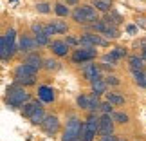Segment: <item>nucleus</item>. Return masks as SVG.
Returning a JSON list of instances; mask_svg holds the SVG:
<instances>
[{"label": "nucleus", "mask_w": 146, "mask_h": 141, "mask_svg": "<svg viewBox=\"0 0 146 141\" xmlns=\"http://www.w3.org/2000/svg\"><path fill=\"white\" fill-rule=\"evenodd\" d=\"M43 67H45V69L47 71H56V69H58V61H56V60H52V58H49V60H45V63H43Z\"/></svg>", "instance_id": "2f4dec72"}, {"label": "nucleus", "mask_w": 146, "mask_h": 141, "mask_svg": "<svg viewBox=\"0 0 146 141\" xmlns=\"http://www.w3.org/2000/svg\"><path fill=\"white\" fill-rule=\"evenodd\" d=\"M114 120H112L110 114H103L99 118V134L101 138L103 136H110V134H114Z\"/></svg>", "instance_id": "6e6552de"}, {"label": "nucleus", "mask_w": 146, "mask_h": 141, "mask_svg": "<svg viewBox=\"0 0 146 141\" xmlns=\"http://www.w3.org/2000/svg\"><path fill=\"white\" fill-rule=\"evenodd\" d=\"M90 83H92V92L96 96L105 94V91H106V80H103V76L98 78V80H94V82H90Z\"/></svg>", "instance_id": "a211bd4d"}, {"label": "nucleus", "mask_w": 146, "mask_h": 141, "mask_svg": "<svg viewBox=\"0 0 146 141\" xmlns=\"http://www.w3.org/2000/svg\"><path fill=\"white\" fill-rule=\"evenodd\" d=\"M106 101H110L114 107H119V105L125 103V98L117 92H106Z\"/></svg>", "instance_id": "aec40b11"}, {"label": "nucleus", "mask_w": 146, "mask_h": 141, "mask_svg": "<svg viewBox=\"0 0 146 141\" xmlns=\"http://www.w3.org/2000/svg\"><path fill=\"white\" fill-rule=\"evenodd\" d=\"M81 72H83V76H85L88 82H94V80H98V78H101L99 65L92 63V61H88V63H83V67H81Z\"/></svg>", "instance_id": "1a4fd4ad"}, {"label": "nucleus", "mask_w": 146, "mask_h": 141, "mask_svg": "<svg viewBox=\"0 0 146 141\" xmlns=\"http://www.w3.org/2000/svg\"><path fill=\"white\" fill-rule=\"evenodd\" d=\"M49 47H50V51H52L56 56H67L69 51H70V47L67 45V42H63V40H54Z\"/></svg>", "instance_id": "ddd939ff"}, {"label": "nucleus", "mask_w": 146, "mask_h": 141, "mask_svg": "<svg viewBox=\"0 0 146 141\" xmlns=\"http://www.w3.org/2000/svg\"><path fill=\"white\" fill-rule=\"evenodd\" d=\"M45 118H47V114L43 112V107H40L35 114H33L31 118H29V121L33 123V125H43V121H45Z\"/></svg>", "instance_id": "6ab92c4d"}, {"label": "nucleus", "mask_w": 146, "mask_h": 141, "mask_svg": "<svg viewBox=\"0 0 146 141\" xmlns=\"http://www.w3.org/2000/svg\"><path fill=\"white\" fill-rule=\"evenodd\" d=\"M130 69L132 72H143L144 71V58L141 56H130Z\"/></svg>", "instance_id": "f3484780"}, {"label": "nucleus", "mask_w": 146, "mask_h": 141, "mask_svg": "<svg viewBox=\"0 0 146 141\" xmlns=\"http://www.w3.org/2000/svg\"><path fill=\"white\" fill-rule=\"evenodd\" d=\"M45 33H47V35H49V36H52V35H56V31H54V27H52V25H50V24H47V25H45Z\"/></svg>", "instance_id": "ea45409f"}, {"label": "nucleus", "mask_w": 146, "mask_h": 141, "mask_svg": "<svg viewBox=\"0 0 146 141\" xmlns=\"http://www.w3.org/2000/svg\"><path fill=\"white\" fill-rule=\"evenodd\" d=\"M24 63H27V65H31V67H35V69L38 71V69H42V67H43V63H45V60H43V58H42L40 54L33 53V54H27V56H25Z\"/></svg>", "instance_id": "4468645a"}, {"label": "nucleus", "mask_w": 146, "mask_h": 141, "mask_svg": "<svg viewBox=\"0 0 146 141\" xmlns=\"http://www.w3.org/2000/svg\"><path fill=\"white\" fill-rule=\"evenodd\" d=\"M103 61H105V65H115L117 63V58L112 53H106L105 56H103Z\"/></svg>", "instance_id": "7c9ffc66"}, {"label": "nucleus", "mask_w": 146, "mask_h": 141, "mask_svg": "<svg viewBox=\"0 0 146 141\" xmlns=\"http://www.w3.org/2000/svg\"><path fill=\"white\" fill-rule=\"evenodd\" d=\"M78 105H80L83 110H90V96H88V94L78 96Z\"/></svg>", "instance_id": "4be33fe9"}, {"label": "nucleus", "mask_w": 146, "mask_h": 141, "mask_svg": "<svg viewBox=\"0 0 146 141\" xmlns=\"http://www.w3.org/2000/svg\"><path fill=\"white\" fill-rule=\"evenodd\" d=\"M126 31L130 33V35H135V33H137V27H135V25H128V27H126Z\"/></svg>", "instance_id": "a19ab883"}, {"label": "nucleus", "mask_w": 146, "mask_h": 141, "mask_svg": "<svg viewBox=\"0 0 146 141\" xmlns=\"http://www.w3.org/2000/svg\"><path fill=\"white\" fill-rule=\"evenodd\" d=\"M40 107H42L40 101H29V103H25L24 107H22V116H24V118H31L38 109H40Z\"/></svg>", "instance_id": "2eb2a0df"}, {"label": "nucleus", "mask_w": 146, "mask_h": 141, "mask_svg": "<svg viewBox=\"0 0 146 141\" xmlns=\"http://www.w3.org/2000/svg\"><path fill=\"white\" fill-rule=\"evenodd\" d=\"M36 47H38V43H36L35 38H31V36H22L20 42H18L20 53H25V54H33Z\"/></svg>", "instance_id": "9d476101"}, {"label": "nucleus", "mask_w": 146, "mask_h": 141, "mask_svg": "<svg viewBox=\"0 0 146 141\" xmlns=\"http://www.w3.org/2000/svg\"><path fill=\"white\" fill-rule=\"evenodd\" d=\"M112 54H114L117 60H121V58H125V56H126V49H123V47H115L114 51H112Z\"/></svg>", "instance_id": "72a5a7b5"}, {"label": "nucleus", "mask_w": 146, "mask_h": 141, "mask_svg": "<svg viewBox=\"0 0 146 141\" xmlns=\"http://www.w3.org/2000/svg\"><path fill=\"white\" fill-rule=\"evenodd\" d=\"M31 101V96L29 92H25L24 89H18V87H11L7 89V96H5V103L13 109H18V107H24L25 103Z\"/></svg>", "instance_id": "7ed1b4c3"}, {"label": "nucleus", "mask_w": 146, "mask_h": 141, "mask_svg": "<svg viewBox=\"0 0 146 141\" xmlns=\"http://www.w3.org/2000/svg\"><path fill=\"white\" fill-rule=\"evenodd\" d=\"M105 20L108 22L110 25H117V24H121V20H123V18H121V16L117 15V13H114V11H110V13L106 15V18H105Z\"/></svg>", "instance_id": "b1692460"}, {"label": "nucleus", "mask_w": 146, "mask_h": 141, "mask_svg": "<svg viewBox=\"0 0 146 141\" xmlns=\"http://www.w3.org/2000/svg\"><path fill=\"white\" fill-rule=\"evenodd\" d=\"M18 85H35L36 83V76H27V78H20V80H16Z\"/></svg>", "instance_id": "c756f323"}, {"label": "nucleus", "mask_w": 146, "mask_h": 141, "mask_svg": "<svg viewBox=\"0 0 146 141\" xmlns=\"http://www.w3.org/2000/svg\"><path fill=\"white\" fill-rule=\"evenodd\" d=\"M80 45L81 47H96V45H108L106 40H103L96 33H87L80 38Z\"/></svg>", "instance_id": "0eeeda50"}, {"label": "nucleus", "mask_w": 146, "mask_h": 141, "mask_svg": "<svg viewBox=\"0 0 146 141\" xmlns=\"http://www.w3.org/2000/svg\"><path fill=\"white\" fill-rule=\"evenodd\" d=\"M15 38H16L15 29H7L2 35V38H0V54H2L4 61L9 60V58H13V54L16 53V51H20L18 43L15 42Z\"/></svg>", "instance_id": "f257e3e1"}, {"label": "nucleus", "mask_w": 146, "mask_h": 141, "mask_svg": "<svg viewBox=\"0 0 146 141\" xmlns=\"http://www.w3.org/2000/svg\"><path fill=\"white\" fill-rule=\"evenodd\" d=\"M65 42H67V45H69V47H70V45H80V40H76L74 36H67Z\"/></svg>", "instance_id": "4c0bfd02"}, {"label": "nucleus", "mask_w": 146, "mask_h": 141, "mask_svg": "<svg viewBox=\"0 0 146 141\" xmlns=\"http://www.w3.org/2000/svg\"><path fill=\"white\" fill-rule=\"evenodd\" d=\"M133 80H135L137 85H141V87H146V72H133Z\"/></svg>", "instance_id": "c85d7f7f"}, {"label": "nucleus", "mask_w": 146, "mask_h": 141, "mask_svg": "<svg viewBox=\"0 0 146 141\" xmlns=\"http://www.w3.org/2000/svg\"><path fill=\"white\" fill-rule=\"evenodd\" d=\"M81 128H83V123L78 120V118H72V120L67 123V128L63 130L61 141H78L80 139V134H81Z\"/></svg>", "instance_id": "39448f33"}, {"label": "nucleus", "mask_w": 146, "mask_h": 141, "mask_svg": "<svg viewBox=\"0 0 146 141\" xmlns=\"http://www.w3.org/2000/svg\"><path fill=\"white\" fill-rule=\"evenodd\" d=\"M36 11H38V13H49V11H50V4H47V2L36 4Z\"/></svg>", "instance_id": "473e14b6"}, {"label": "nucleus", "mask_w": 146, "mask_h": 141, "mask_svg": "<svg viewBox=\"0 0 146 141\" xmlns=\"http://www.w3.org/2000/svg\"><path fill=\"white\" fill-rule=\"evenodd\" d=\"M67 2H69V4H76L78 0H67Z\"/></svg>", "instance_id": "79ce46f5"}, {"label": "nucleus", "mask_w": 146, "mask_h": 141, "mask_svg": "<svg viewBox=\"0 0 146 141\" xmlns=\"http://www.w3.org/2000/svg\"><path fill=\"white\" fill-rule=\"evenodd\" d=\"M50 25L54 27L56 35H58V33L61 35V33H67V31H69V27H67V24H65V22H61V20H52V22H50Z\"/></svg>", "instance_id": "5701e85b"}, {"label": "nucleus", "mask_w": 146, "mask_h": 141, "mask_svg": "<svg viewBox=\"0 0 146 141\" xmlns=\"http://www.w3.org/2000/svg\"><path fill=\"white\" fill-rule=\"evenodd\" d=\"M42 127H43V130H45L47 134H56V132L60 130V120H58V116H47Z\"/></svg>", "instance_id": "f8f14e48"}, {"label": "nucleus", "mask_w": 146, "mask_h": 141, "mask_svg": "<svg viewBox=\"0 0 146 141\" xmlns=\"http://www.w3.org/2000/svg\"><path fill=\"white\" fill-rule=\"evenodd\" d=\"M31 29H33L35 35H40V33H45V25H43V24H33Z\"/></svg>", "instance_id": "c9c22d12"}, {"label": "nucleus", "mask_w": 146, "mask_h": 141, "mask_svg": "<svg viewBox=\"0 0 146 141\" xmlns=\"http://www.w3.org/2000/svg\"><path fill=\"white\" fill-rule=\"evenodd\" d=\"M112 120L115 123H119V125H125V123H128V116L125 112H114V114H112Z\"/></svg>", "instance_id": "a878e982"}, {"label": "nucleus", "mask_w": 146, "mask_h": 141, "mask_svg": "<svg viewBox=\"0 0 146 141\" xmlns=\"http://www.w3.org/2000/svg\"><path fill=\"white\" fill-rule=\"evenodd\" d=\"M92 5H94V7H96L98 11H105V13H110V2H108V0H94V2H92Z\"/></svg>", "instance_id": "412c9836"}, {"label": "nucleus", "mask_w": 146, "mask_h": 141, "mask_svg": "<svg viewBox=\"0 0 146 141\" xmlns=\"http://www.w3.org/2000/svg\"><path fill=\"white\" fill-rule=\"evenodd\" d=\"M101 110H103L105 114H112V110H114V105H112L110 101H103V103H101Z\"/></svg>", "instance_id": "f704fd0d"}, {"label": "nucleus", "mask_w": 146, "mask_h": 141, "mask_svg": "<svg viewBox=\"0 0 146 141\" xmlns=\"http://www.w3.org/2000/svg\"><path fill=\"white\" fill-rule=\"evenodd\" d=\"M54 11H56V15H58V16H67V15L70 13V11H69V7H67L65 4H61V2L54 4Z\"/></svg>", "instance_id": "393cba45"}, {"label": "nucleus", "mask_w": 146, "mask_h": 141, "mask_svg": "<svg viewBox=\"0 0 146 141\" xmlns=\"http://www.w3.org/2000/svg\"><path fill=\"white\" fill-rule=\"evenodd\" d=\"M96 56H98V51L94 47H81V49L74 51L72 61H74V63H88V61L96 60Z\"/></svg>", "instance_id": "423d86ee"}, {"label": "nucleus", "mask_w": 146, "mask_h": 141, "mask_svg": "<svg viewBox=\"0 0 146 141\" xmlns=\"http://www.w3.org/2000/svg\"><path fill=\"white\" fill-rule=\"evenodd\" d=\"M72 18H74L78 24H96L99 20L98 18V9L92 7V5H80L72 11Z\"/></svg>", "instance_id": "f03ea898"}, {"label": "nucleus", "mask_w": 146, "mask_h": 141, "mask_svg": "<svg viewBox=\"0 0 146 141\" xmlns=\"http://www.w3.org/2000/svg\"><path fill=\"white\" fill-rule=\"evenodd\" d=\"M96 134H99V118H90L87 123H83L81 134L78 141H92L96 138Z\"/></svg>", "instance_id": "20e7f679"}, {"label": "nucleus", "mask_w": 146, "mask_h": 141, "mask_svg": "<svg viewBox=\"0 0 146 141\" xmlns=\"http://www.w3.org/2000/svg\"><path fill=\"white\" fill-rule=\"evenodd\" d=\"M101 141H121V139L117 138V136H114V134H110V136H103Z\"/></svg>", "instance_id": "58836bf2"}, {"label": "nucleus", "mask_w": 146, "mask_h": 141, "mask_svg": "<svg viewBox=\"0 0 146 141\" xmlns=\"http://www.w3.org/2000/svg\"><path fill=\"white\" fill-rule=\"evenodd\" d=\"M38 96H40V100L43 101V103H50V101L54 100V91L50 87L42 85L40 89H38Z\"/></svg>", "instance_id": "dca6fc26"}, {"label": "nucleus", "mask_w": 146, "mask_h": 141, "mask_svg": "<svg viewBox=\"0 0 146 141\" xmlns=\"http://www.w3.org/2000/svg\"><path fill=\"white\" fill-rule=\"evenodd\" d=\"M105 36H108V38H112V40H115L117 36H119V31H117V27L115 25H110L108 24V27H106V31L103 33Z\"/></svg>", "instance_id": "cd10ccee"}, {"label": "nucleus", "mask_w": 146, "mask_h": 141, "mask_svg": "<svg viewBox=\"0 0 146 141\" xmlns=\"http://www.w3.org/2000/svg\"><path fill=\"white\" fill-rule=\"evenodd\" d=\"M49 35L47 33H40V35H35V40H36V43L38 45H50L49 43Z\"/></svg>", "instance_id": "bb28decb"}, {"label": "nucleus", "mask_w": 146, "mask_h": 141, "mask_svg": "<svg viewBox=\"0 0 146 141\" xmlns=\"http://www.w3.org/2000/svg\"><path fill=\"white\" fill-rule=\"evenodd\" d=\"M36 69L27 63H20L18 67L15 69V80H20V78H27V76H36Z\"/></svg>", "instance_id": "9b49d317"}, {"label": "nucleus", "mask_w": 146, "mask_h": 141, "mask_svg": "<svg viewBox=\"0 0 146 141\" xmlns=\"http://www.w3.org/2000/svg\"><path fill=\"white\" fill-rule=\"evenodd\" d=\"M106 85H119V80L115 76H106Z\"/></svg>", "instance_id": "e433bc0d"}]
</instances>
